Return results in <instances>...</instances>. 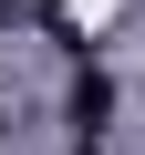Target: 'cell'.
Returning <instances> with one entry per match:
<instances>
[{
  "mask_svg": "<svg viewBox=\"0 0 145 155\" xmlns=\"http://www.w3.org/2000/svg\"><path fill=\"white\" fill-rule=\"evenodd\" d=\"M104 114H114V83L83 72V83H72V124H104Z\"/></svg>",
  "mask_w": 145,
  "mask_h": 155,
  "instance_id": "1",
  "label": "cell"
}]
</instances>
